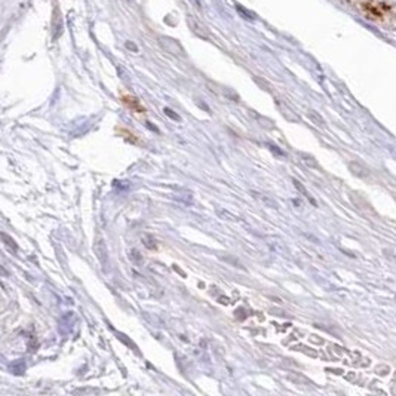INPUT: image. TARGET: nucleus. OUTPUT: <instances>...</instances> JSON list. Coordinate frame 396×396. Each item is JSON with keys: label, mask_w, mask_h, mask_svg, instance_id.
<instances>
[{"label": "nucleus", "mask_w": 396, "mask_h": 396, "mask_svg": "<svg viewBox=\"0 0 396 396\" xmlns=\"http://www.w3.org/2000/svg\"><path fill=\"white\" fill-rule=\"evenodd\" d=\"M94 252H95V257L98 258V261L105 266L108 263V249H107V245L104 242L102 238H98L94 244Z\"/></svg>", "instance_id": "obj_1"}, {"label": "nucleus", "mask_w": 396, "mask_h": 396, "mask_svg": "<svg viewBox=\"0 0 396 396\" xmlns=\"http://www.w3.org/2000/svg\"><path fill=\"white\" fill-rule=\"evenodd\" d=\"M251 195H252V198H254L255 200H258L263 206H267V208H278L276 200H275L273 198H270L269 195L261 193V192H255V190H252Z\"/></svg>", "instance_id": "obj_2"}, {"label": "nucleus", "mask_w": 396, "mask_h": 396, "mask_svg": "<svg viewBox=\"0 0 396 396\" xmlns=\"http://www.w3.org/2000/svg\"><path fill=\"white\" fill-rule=\"evenodd\" d=\"M123 101H125L132 110H137L138 113H144V108L140 105V102H138L137 98H134V97H123Z\"/></svg>", "instance_id": "obj_3"}, {"label": "nucleus", "mask_w": 396, "mask_h": 396, "mask_svg": "<svg viewBox=\"0 0 396 396\" xmlns=\"http://www.w3.org/2000/svg\"><path fill=\"white\" fill-rule=\"evenodd\" d=\"M217 215L223 220H229V221H239L241 218L235 214H232L230 211H226V209H221V208H217Z\"/></svg>", "instance_id": "obj_4"}, {"label": "nucleus", "mask_w": 396, "mask_h": 396, "mask_svg": "<svg viewBox=\"0 0 396 396\" xmlns=\"http://www.w3.org/2000/svg\"><path fill=\"white\" fill-rule=\"evenodd\" d=\"M143 244L144 247H147L148 249H156V244H154V239L151 236H144L143 238Z\"/></svg>", "instance_id": "obj_5"}, {"label": "nucleus", "mask_w": 396, "mask_h": 396, "mask_svg": "<svg viewBox=\"0 0 396 396\" xmlns=\"http://www.w3.org/2000/svg\"><path fill=\"white\" fill-rule=\"evenodd\" d=\"M1 238L6 241V245H9L10 248H13V249H16V245H15V242H13V239H10L7 235H4V233H1Z\"/></svg>", "instance_id": "obj_6"}]
</instances>
